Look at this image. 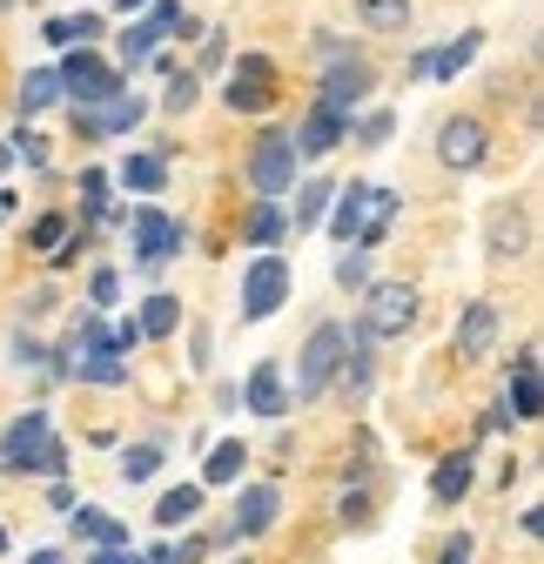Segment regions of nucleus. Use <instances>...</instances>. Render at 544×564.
<instances>
[{
	"mask_svg": "<svg viewBox=\"0 0 544 564\" xmlns=\"http://www.w3.org/2000/svg\"><path fill=\"white\" fill-rule=\"evenodd\" d=\"M61 236H67V223H61V216H41V223H34V236H28V242H34V249H54V242H61Z\"/></svg>",
	"mask_w": 544,
	"mask_h": 564,
	"instance_id": "obj_35",
	"label": "nucleus"
},
{
	"mask_svg": "<svg viewBox=\"0 0 544 564\" xmlns=\"http://www.w3.org/2000/svg\"><path fill=\"white\" fill-rule=\"evenodd\" d=\"M8 208H14V202H8V188H0V223H8Z\"/></svg>",
	"mask_w": 544,
	"mask_h": 564,
	"instance_id": "obj_44",
	"label": "nucleus"
},
{
	"mask_svg": "<svg viewBox=\"0 0 544 564\" xmlns=\"http://www.w3.org/2000/svg\"><path fill=\"white\" fill-rule=\"evenodd\" d=\"M75 531H81L88 544H128V524H121V518H108L101 505H81V511H75Z\"/></svg>",
	"mask_w": 544,
	"mask_h": 564,
	"instance_id": "obj_19",
	"label": "nucleus"
},
{
	"mask_svg": "<svg viewBox=\"0 0 544 564\" xmlns=\"http://www.w3.org/2000/svg\"><path fill=\"white\" fill-rule=\"evenodd\" d=\"M336 282H344V290H363V282H370L363 256H344V262H336Z\"/></svg>",
	"mask_w": 544,
	"mask_h": 564,
	"instance_id": "obj_34",
	"label": "nucleus"
},
{
	"mask_svg": "<svg viewBox=\"0 0 544 564\" xmlns=\"http://www.w3.org/2000/svg\"><path fill=\"white\" fill-rule=\"evenodd\" d=\"M47 444V410H28L14 431H8V444H0V470H28V457Z\"/></svg>",
	"mask_w": 544,
	"mask_h": 564,
	"instance_id": "obj_13",
	"label": "nucleus"
},
{
	"mask_svg": "<svg viewBox=\"0 0 544 564\" xmlns=\"http://www.w3.org/2000/svg\"><path fill=\"white\" fill-rule=\"evenodd\" d=\"M242 464H249V451H242V444H216V451H209V464H202V484H236V477H242Z\"/></svg>",
	"mask_w": 544,
	"mask_h": 564,
	"instance_id": "obj_24",
	"label": "nucleus"
},
{
	"mask_svg": "<svg viewBox=\"0 0 544 564\" xmlns=\"http://www.w3.org/2000/svg\"><path fill=\"white\" fill-rule=\"evenodd\" d=\"M61 101V75L54 67H28V82H21V115H41Z\"/></svg>",
	"mask_w": 544,
	"mask_h": 564,
	"instance_id": "obj_22",
	"label": "nucleus"
},
{
	"mask_svg": "<svg viewBox=\"0 0 544 564\" xmlns=\"http://www.w3.org/2000/svg\"><path fill=\"white\" fill-rule=\"evenodd\" d=\"M28 564H67V557H61V551H34Z\"/></svg>",
	"mask_w": 544,
	"mask_h": 564,
	"instance_id": "obj_43",
	"label": "nucleus"
},
{
	"mask_svg": "<svg viewBox=\"0 0 544 564\" xmlns=\"http://www.w3.org/2000/svg\"><path fill=\"white\" fill-rule=\"evenodd\" d=\"M524 242H531V223L518 208H491V256H524Z\"/></svg>",
	"mask_w": 544,
	"mask_h": 564,
	"instance_id": "obj_17",
	"label": "nucleus"
},
{
	"mask_svg": "<svg viewBox=\"0 0 544 564\" xmlns=\"http://www.w3.org/2000/svg\"><path fill=\"white\" fill-rule=\"evenodd\" d=\"M14 155H28V169H47V141L34 134V128H21V149Z\"/></svg>",
	"mask_w": 544,
	"mask_h": 564,
	"instance_id": "obj_36",
	"label": "nucleus"
},
{
	"mask_svg": "<svg viewBox=\"0 0 544 564\" xmlns=\"http://www.w3.org/2000/svg\"><path fill=\"white\" fill-rule=\"evenodd\" d=\"M363 141H370V149H377V141H390V115H363V128H357Z\"/></svg>",
	"mask_w": 544,
	"mask_h": 564,
	"instance_id": "obj_41",
	"label": "nucleus"
},
{
	"mask_svg": "<svg viewBox=\"0 0 544 564\" xmlns=\"http://www.w3.org/2000/svg\"><path fill=\"white\" fill-rule=\"evenodd\" d=\"M95 34H101V14H75V21H67V41H81V47H88Z\"/></svg>",
	"mask_w": 544,
	"mask_h": 564,
	"instance_id": "obj_39",
	"label": "nucleus"
},
{
	"mask_svg": "<svg viewBox=\"0 0 544 564\" xmlns=\"http://www.w3.org/2000/svg\"><path fill=\"white\" fill-rule=\"evenodd\" d=\"M134 323H142V336H175V323H182V303H175V296H149Z\"/></svg>",
	"mask_w": 544,
	"mask_h": 564,
	"instance_id": "obj_25",
	"label": "nucleus"
},
{
	"mask_svg": "<svg viewBox=\"0 0 544 564\" xmlns=\"http://www.w3.org/2000/svg\"><path fill=\"white\" fill-rule=\"evenodd\" d=\"M121 8H128V14H142V8H149V0H121Z\"/></svg>",
	"mask_w": 544,
	"mask_h": 564,
	"instance_id": "obj_45",
	"label": "nucleus"
},
{
	"mask_svg": "<svg viewBox=\"0 0 544 564\" xmlns=\"http://www.w3.org/2000/svg\"><path fill=\"white\" fill-rule=\"evenodd\" d=\"M357 14L370 34H403L411 28V0H357Z\"/></svg>",
	"mask_w": 544,
	"mask_h": 564,
	"instance_id": "obj_18",
	"label": "nucleus"
},
{
	"mask_svg": "<svg viewBox=\"0 0 544 564\" xmlns=\"http://www.w3.org/2000/svg\"><path fill=\"white\" fill-rule=\"evenodd\" d=\"M511 416H537V377H531V370L511 383Z\"/></svg>",
	"mask_w": 544,
	"mask_h": 564,
	"instance_id": "obj_32",
	"label": "nucleus"
},
{
	"mask_svg": "<svg viewBox=\"0 0 544 564\" xmlns=\"http://www.w3.org/2000/svg\"><path fill=\"white\" fill-rule=\"evenodd\" d=\"M75 377H81V383H121L128 364H121V349H115V343H101V349H88V357L75 364Z\"/></svg>",
	"mask_w": 544,
	"mask_h": 564,
	"instance_id": "obj_20",
	"label": "nucleus"
},
{
	"mask_svg": "<svg viewBox=\"0 0 544 564\" xmlns=\"http://www.w3.org/2000/svg\"><path fill=\"white\" fill-rule=\"evenodd\" d=\"M115 296H121V282L101 269V275H95V310H115Z\"/></svg>",
	"mask_w": 544,
	"mask_h": 564,
	"instance_id": "obj_40",
	"label": "nucleus"
},
{
	"mask_svg": "<svg viewBox=\"0 0 544 564\" xmlns=\"http://www.w3.org/2000/svg\"><path fill=\"white\" fill-rule=\"evenodd\" d=\"M336 208H323L329 216V236L336 242H357V249H377L396 223V195L390 188H336L329 195Z\"/></svg>",
	"mask_w": 544,
	"mask_h": 564,
	"instance_id": "obj_1",
	"label": "nucleus"
},
{
	"mask_svg": "<svg viewBox=\"0 0 544 564\" xmlns=\"http://www.w3.org/2000/svg\"><path fill=\"white\" fill-rule=\"evenodd\" d=\"M195 95H202V88H195V75H175V88H168V108L182 115V108H195Z\"/></svg>",
	"mask_w": 544,
	"mask_h": 564,
	"instance_id": "obj_37",
	"label": "nucleus"
},
{
	"mask_svg": "<svg viewBox=\"0 0 544 564\" xmlns=\"http://www.w3.org/2000/svg\"><path fill=\"white\" fill-rule=\"evenodd\" d=\"M134 242H142V262H168L182 249V229L162 216V208H142V216H134Z\"/></svg>",
	"mask_w": 544,
	"mask_h": 564,
	"instance_id": "obj_14",
	"label": "nucleus"
},
{
	"mask_svg": "<svg viewBox=\"0 0 544 564\" xmlns=\"http://www.w3.org/2000/svg\"><path fill=\"white\" fill-rule=\"evenodd\" d=\"M121 88V75L101 61V54H67V67H61V95H75V108H95V101H108Z\"/></svg>",
	"mask_w": 544,
	"mask_h": 564,
	"instance_id": "obj_5",
	"label": "nucleus"
},
{
	"mask_svg": "<svg viewBox=\"0 0 544 564\" xmlns=\"http://www.w3.org/2000/svg\"><path fill=\"white\" fill-rule=\"evenodd\" d=\"M81 202H88V208H101V202H108V175H101V169H88V175H81Z\"/></svg>",
	"mask_w": 544,
	"mask_h": 564,
	"instance_id": "obj_38",
	"label": "nucleus"
},
{
	"mask_svg": "<svg viewBox=\"0 0 544 564\" xmlns=\"http://www.w3.org/2000/svg\"><path fill=\"white\" fill-rule=\"evenodd\" d=\"M168 28H175V0H162V8H155L149 21H134V28L121 34V61H128V67H142V61H155V41H162Z\"/></svg>",
	"mask_w": 544,
	"mask_h": 564,
	"instance_id": "obj_12",
	"label": "nucleus"
},
{
	"mask_svg": "<svg viewBox=\"0 0 544 564\" xmlns=\"http://www.w3.org/2000/svg\"><path fill=\"white\" fill-rule=\"evenodd\" d=\"M269 101H276V67H269L262 54H242L236 75H229V108L236 115H262Z\"/></svg>",
	"mask_w": 544,
	"mask_h": 564,
	"instance_id": "obj_8",
	"label": "nucleus"
},
{
	"mask_svg": "<svg viewBox=\"0 0 544 564\" xmlns=\"http://www.w3.org/2000/svg\"><path fill=\"white\" fill-rule=\"evenodd\" d=\"M155 470H162V451L155 444H128L121 451V484H149Z\"/></svg>",
	"mask_w": 544,
	"mask_h": 564,
	"instance_id": "obj_26",
	"label": "nucleus"
},
{
	"mask_svg": "<svg viewBox=\"0 0 544 564\" xmlns=\"http://www.w3.org/2000/svg\"><path fill=\"white\" fill-rule=\"evenodd\" d=\"M363 95H370V61L344 54V61H336L329 75H323V101H316V108H329V115H350Z\"/></svg>",
	"mask_w": 544,
	"mask_h": 564,
	"instance_id": "obj_10",
	"label": "nucleus"
},
{
	"mask_svg": "<svg viewBox=\"0 0 544 564\" xmlns=\"http://www.w3.org/2000/svg\"><path fill=\"white\" fill-rule=\"evenodd\" d=\"M276 236H283V208H276V195H262V208L249 216V242H255V249H269Z\"/></svg>",
	"mask_w": 544,
	"mask_h": 564,
	"instance_id": "obj_28",
	"label": "nucleus"
},
{
	"mask_svg": "<svg viewBox=\"0 0 544 564\" xmlns=\"http://www.w3.org/2000/svg\"><path fill=\"white\" fill-rule=\"evenodd\" d=\"M249 410H255V416H283V410H290L283 364H255V377H249Z\"/></svg>",
	"mask_w": 544,
	"mask_h": 564,
	"instance_id": "obj_16",
	"label": "nucleus"
},
{
	"mask_svg": "<svg viewBox=\"0 0 544 564\" xmlns=\"http://www.w3.org/2000/svg\"><path fill=\"white\" fill-rule=\"evenodd\" d=\"M491 343H498V310H491V303H470V310L457 316V357L478 364V357H491Z\"/></svg>",
	"mask_w": 544,
	"mask_h": 564,
	"instance_id": "obj_11",
	"label": "nucleus"
},
{
	"mask_svg": "<svg viewBox=\"0 0 544 564\" xmlns=\"http://www.w3.org/2000/svg\"><path fill=\"white\" fill-rule=\"evenodd\" d=\"M444 564H470V538H450L444 544Z\"/></svg>",
	"mask_w": 544,
	"mask_h": 564,
	"instance_id": "obj_42",
	"label": "nucleus"
},
{
	"mask_svg": "<svg viewBox=\"0 0 544 564\" xmlns=\"http://www.w3.org/2000/svg\"><path fill=\"white\" fill-rule=\"evenodd\" d=\"M121 182L142 188V195H155V188H162V155H128V162H121Z\"/></svg>",
	"mask_w": 544,
	"mask_h": 564,
	"instance_id": "obj_29",
	"label": "nucleus"
},
{
	"mask_svg": "<svg viewBox=\"0 0 544 564\" xmlns=\"http://www.w3.org/2000/svg\"><path fill=\"white\" fill-rule=\"evenodd\" d=\"M249 182H255L262 195H283V188L296 182V141H290V134H262V149H255V162H249Z\"/></svg>",
	"mask_w": 544,
	"mask_h": 564,
	"instance_id": "obj_9",
	"label": "nucleus"
},
{
	"mask_svg": "<svg viewBox=\"0 0 544 564\" xmlns=\"http://www.w3.org/2000/svg\"><path fill=\"white\" fill-rule=\"evenodd\" d=\"M417 323V290L411 282H370L363 290V336H403Z\"/></svg>",
	"mask_w": 544,
	"mask_h": 564,
	"instance_id": "obj_3",
	"label": "nucleus"
},
{
	"mask_svg": "<svg viewBox=\"0 0 544 564\" xmlns=\"http://www.w3.org/2000/svg\"><path fill=\"white\" fill-rule=\"evenodd\" d=\"M437 155H444V169H485V155H491L485 121H478V115H450V121L437 128Z\"/></svg>",
	"mask_w": 544,
	"mask_h": 564,
	"instance_id": "obj_6",
	"label": "nucleus"
},
{
	"mask_svg": "<svg viewBox=\"0 0 544 564\" xmlns=\"http://www.w3.org/2000/svg\"><path fill=\"white\" fill-rule=\"evenodd\" d=\"M276 511H283L276 484H249L242 498H236V511H229V524L216 531V544H229V538H262L269 524H276Z\"/></svg>",
	"mask_w": 544,
	"mask_h": 564,
	"instance_id": "obj_7",
	"label": "nucleus"
},
{
	"mask_svg": "<svg viewBox=\"0 0 544 564\" xmlns=\"http://www.w3.org/2000/svg\"><path fill=\"white\" fill-rule=\"evenodd\" d=\"M283 296H290V269H283V256H255L249 275H242V316H249V323L276 316Z\"/></svg>",
	"mask_w": 544,
	"mask_h": 564,
	"instance_id": "obj_4",
	"label": "nucleus"
},
{
	"mask_svg": "<svg viewBox=\"0 0 544 564\" xmlns=\"http://www.w3.org/2000/svg\"><path fill=\"white\" fill-rule=\"evenodd\" d=\"M61 464H67V451H61V444H54V431H47V444H41V451L28 457V470H41V477H54Z\"/></svg>",
	"mask_w": 544,
	"mask_h": 564,
	"instance_id": "obj_33",
	"label": "nucleus"
},
{
	"mask_svg": "<svg viewBox=\"0 0 544 564\" xmlns=\"http://www.w3.org/2000/svg\"><path fill=\"white\" fill-rule=\"evenodd\" d=\"M329 195H336L329 182H303V188H296V229H316V223H323Z\"/></svg>",
	"mask_w": 544,
	"mask_h": 564,
	"instance_id": "obj_27",
	"label": "nucleus"
},
{
	"mask_svg": "<svg viewBox=\"0 0 544 564\" xmlns=\"http://www.w3.org/2000/svg\"><path fill=\"white\" fill-rule=\"evenodd\" d=\"M195 511H202V484H175L168 498L155 505V524H162V531H175V524H188Z\"/></svg>",
	"mask_w": 544,
	"mask_h": 564,
	"instance_id": "obj_21",
	"label": "nucleus"
},
{
	"mask_svg": "<svg viewBox=\"0 0 544 564\" xmlns=\"http://www.w3.org/2000/svg\"><path fill=\"white\" fill-rule=\"evenodd\" d=\"M344 134H350V115H329V108H316V115H309V121H303L290 141H296L303 155H329V149H336Z\"/></svg>",
	"mask_w": 544,
	"mask_h": 564,
	"instance_id": "obj_15",
	"label": "nucleus"
},
{
	"mask_svg": "<svg viewBox=\"0 0 544 564\" xmlns=\"http://www.w3.org/2000/svg\"><path fill=\"white\" fill-rule=\"evenodd\" d=\"M344 349H350V329L344 323H316L309 343H303V357H296V403H316L336 377V364H344Z\"/></svg>",
	"mask_w": 544,
	"mask_h": 564,
	"instance_id": "obj_2",
	"label": "nucleus"
},
{
	"mask_svg": "<svg viewBox=\"0 0 544 564\" xmlns=\"http://www.w3.org/2000/svg\"><path fill=\"white\" fill-rule=\"evenodd\" d=\"M431 490H437V505H457L464 490H470V457H444L437 477H431Z\"/></svg>",
	"mask_w": 544,
	"mask_h": 564,
	"instance_id": "obj_23",
	"label": "nucleus"
},
{
	"mask_svg": "<svg viewBox=\"0 0 544 564\" xmlns=\"http://www.w3.org/2000/svg\"><path fill=\"white\" fill-rule=\"evenodd\" d=\"M470 54H478V34H464L457 47H444V54H431V75H457V67H464Z\"/></svg>",
	"mask_w": 544,
	"mask_h": 564,
	"instance_id": "obj_30",
	"label": "nucleus"
},
{
	"mask_svg": "<svg viewBox=\"0 0 544 564\" xmlns=\"http://www.w3.org/2000/svg\"><path fill=\"white\" fill-rule=\"evenodd\" d=\"M202 538H188V544H162V551H149V564H202Z\"/></svg>",
	"mask_w": 544,
	"mask_h": 564,
	"instance_id": "obj_31",
	"label": "nucleus"
}]
</instances>
